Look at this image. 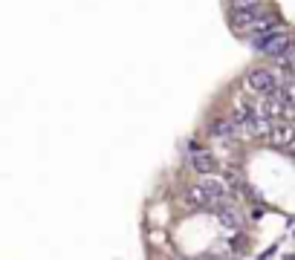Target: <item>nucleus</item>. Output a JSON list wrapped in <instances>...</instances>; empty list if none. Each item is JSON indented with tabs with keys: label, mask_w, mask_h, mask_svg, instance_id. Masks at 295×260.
Returning <instances> with one entry per match:
<instances>
[{
	"label": "nucleus",
	"mask_w": 295,
	"mask_h": 260,
	"mask_svg": "<svg viewBox=\"0 0 295 260\" xmlns=\"http://www.w3.org/2000/svg\"><path fill=\"white\" fill-rule=\"evenodd\" d=\"M232 119H237V125L249 136H263V139H266V133H269V122H272V119L263 116L260 104H255V101H249V99H240L234 104Z\"/></svg>",
	"instance_id": "2"
},
{
	"label": "nucleus",
	"mask_w": 295,
	"mask_h": 260,
	"mask_svg": "<svg viewBox=\"0 0 295 260\" xmlns=\"http://www.w3.org/2000/svg\"><path fill=\"white\" fill-rule=\"evenodd\" d=\"M252 3H260V0H232V9H237V6H252Z\"/></svg>",
	"instance_id": "11"
},
{
	"label": "nucleus",
	"mask_w": 295,
	"mask_h": 260,
	"mask_svg": "<svg viewBox=\"0 0 295 260\" xmlns=\"http://www.w3.org/2000/svg\"><path fill=\"white\" fill-rule=\"evenodd\" d=\"M188 203L197 208H211V211H217L220 206L229 203V185H226L223 180H217V177H206L200 185L188 188Z\"/></svg>",
	"instance_id": "1"
},
{
	"label": "nucleus",
	"mask_w": 295,
	"mask_h": 260,
	"mask_svg": "<svg viewBox=\"0 0 295 260\" xmlns=\"http://www.w3.org/2000/svg\"><path fill=\"white\" fill-rule=\"evenodd\" d=\"M217 220H220V225H226V228H240L243 225V217H240V211L234 206H220L217 208Z\"/></svg>",
	"instance_id": "9"
},
{
	"label": "nucleus",
	"mask_w": 295,
	"mask_h": 260,
	"mask_svg": "<svg viewBox=\"0 0 295 260\" xmlns=\"http://www.w3.org/2000/svg\"><path fill=\"white\" fill-rule=\"evenodd\" d=\"M252 46H255L258 52L269 55V58H286L289 49H292V35L284 32V29H278V32H272V35L252 38Z\"/></svg>",
	"instance_id": "3"
},
{
	"label": "nucleus",
	"mask_w": 295,
	"mask_h": 260,
	"mask_svg": "<svg viewBox=\"0 0 295 260\" xmlns=\"http://www.w3.org/2000/svg\"><path fill=\"white\" fill-rule=\"evenodd\" d=\"M278 96H281V101L286 104L289 116H295V78H286L284 84L278 87Z\"/></svg>",
	"instance_id": "10"
},
{
	"label": "nucleus",
	"mask_w": 295,
	"mask_h": 260,
	"mask_svg": "<svg viewBox=\"0 0 295 260\" xmlns=\"http://www.w3.org/2000/svg\"><path fill=\"white\" fill-rule=\"evenodd\" d=\"M240 130L243 127L237 125V119H214L211 127H208V133L214 136V139H220V142H232V139H237Z\"/></svg>",
	"instance_id": "8"
},
{
	"label": "nucleus",
	"mask_w": 295,
	"mask_h": 260,
	"mask_svg": "<svg viewBox=\"0 0 295 260\" xmlns=\"http://www.w3.org/2000/svg\"><path fill=\"white\" fill-rule=\"evenodd\" d=\"M263 18V3H252V6H237L229 12V23L237 32H252V26Z\"/></svg>",
	"instance_id": "6"
},
{
	"label": "nucleus",
	"mask_w": 295,
	"mask_h": 260,
	"mask_svg": "<svg viewBox=\"0 0 295 260\" xmlns=\"http://www.w3.org/2000/svg\"><path fill=\"white\" fill-rule=\"evenodd\" d=\"M185 153H188V162H191V168L197 174H203V177H211L217 170V156L208 151L206 145L200 142H185Z\"/></svg>",
	"instance_id": "4"
},
{
	"label": "nucleus",
	"mask_w": 295,
	"mask_h": 260,
	"mask_svg": "<svg viewBox=\"0 0 295 260\" xmlns=\"http://www.w3.org/2000/svg\"><path fill=\"white\" fill-rule=\"evenodd\" d=\"M266 139L275 148H292L295 145V127L289 125V122H281V119H272L269 122V133Z\"/></svg>",
	"instance_id": "7"
},
{
	"label": "nucleus",
	"mask_w": 295,
	"mask_h": 260,
	"mask_svg": "<svg viewBox=\"0 0 295 260\" xmlns=\"http://www.w3.org/2000/svg\"><path fill=\"white\" fill-rule=\"evenodd\" d=\"M246 87L252 93H258V96H269V93H275L281 84H278V75L266 67H255V70L246 72Z\"/></svg>",
	"instance_id": "5"
},
{
	"label": "nucleus",
	"mask_w": 295,
	"mask_h": 260,
	"mask_svg": "<svg viewBox=\"0 0 295 260\" xmlns=\"http://www.w3.org/2000/svg\"><path fill=\"white\" fill-rule=\"evenodd\" d=\"M260 217H263V208H255V206H252V220H260Z\"/></svg>",
	"instance_id": "12"
},
{
	"label": "nucleus",
	"mask_w": 295,
	"mask_h": 260,
	"mask_svg": "<svg viewBox=\"0 0 295 260\" xmlns=\"http://www.w3.org/2000/svg\"><path fill=\"white\" fill-rule=\"evenodd\" d=\"M182 260H194V257H182Z\"/></svg>",
	"instance_id": "13"
}]
</instances>
